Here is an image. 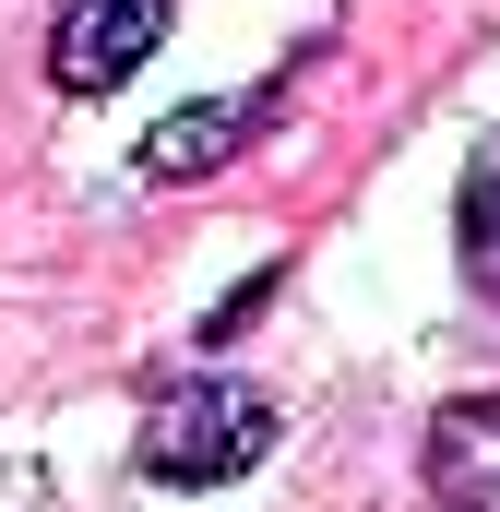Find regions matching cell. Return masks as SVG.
I'll list each match as a JSON object with an SVG mask.
<instances>
[{"mask_svg": "<svg viewBox=\"0 0 500 512\" xmlns=\"http://www.w3.org/2000/svg\"><path fill=\"white\" fill-rule=\"evenodd\" d=\"M143 477H167V489H227V477H250L262 453H274V405L250 382H155V405H143Z\"/></svg>", "mask_w": 500, "mask_h": 512, "instance_id": "1", "label": "cell"}, {"mask_svg": "<svg viewBox=\"0 0 500 512\" xmlns=\"http://www.w3.org/2000/svg\"><path fill=\"white\" fill-rule=\"evenodd\" d=\"M167 12H179V0H60V24H48V72H60V96H120L131 72L155 60Z\"/></svg>", "mask_w": 500, "mask_h": 512, "instance_id": "2", "label": "cell"}, {"mask_svg": "<svg viewBox=\"0 0 500 512\" xmlns=\"http://www.w3.org/2000/svg\"><path fill=\"white\" fill-rule=\"evenodd\" d=\"M417 477H429V501H441V512H500V393H465V405L429 417Z\"/></svg>", "mask_w": 500, "mask_h": 512, "instance_id": "3", "label": "cell"}, {"mask_svg": "<svg viewBox=\"0 0 500 512\" xmlns=\"http://www.w3.org/2000/svg\"><path fill=\"white\" fill-rule=\"evenodd\" d=\"M274 108H286V72L250 84V96H203V108H179L167 131H143V179H203V167H227L250 131H274Z\"/></svg>", "mask_w": 500, "mask_h": 512, "instance_id": "4", "label": "cell"}, {"mask_svg": "<svg viewBox=\"0 0 500 512\" xmlns=\"http://www.w3.org/2000/svg\"><path fill=\"white\" fill-rule=\"evenodd\" d=\"M453 262H465L477 298H500V131L477 143V167H465V191H453Z\"/></svg>", "mask_w": 500, "mask_h": 512, "instance_id": "5", "label": "cell"}]
</instances>
